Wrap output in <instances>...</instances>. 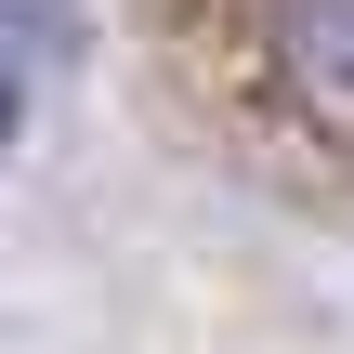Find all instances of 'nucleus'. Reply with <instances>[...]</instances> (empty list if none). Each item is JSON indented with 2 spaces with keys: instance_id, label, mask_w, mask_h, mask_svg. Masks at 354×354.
Listing matches in <instances>:
<instances>
[{
  "instance_id": "f257e3e1",
  "label": "nucleus",
  "mask_w": 354,
  "mask_h": 354,
  "mask_svg": "<svg viewBox=\"0 0 354 354\" xmlns=\"http://www.w3.org/2000/svg\"><path fill=\"white\" fill-rule=\"evenodd\" d=\"M276 79L315 131L354 145V0H276Z\"/></svg>"
},
{
  "instance_id": "f03ea898",
  "label": "nucleus",
  "mask_w": 354,
  "mask_h": 354,
  "mask_svg": "<svg viewBox=\"0 0 354 354\" xmlns=\"http://www.w3.org/2000/svg\"><path fill=\"white\" fill-rule=\"evenodd\" d=\"M79 53V0H0V131L26 118V92Z\"/></svg>"
}]
</instances>
